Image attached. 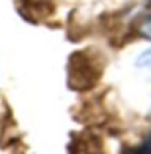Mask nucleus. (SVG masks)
<instances>
[{"label": "nucleus", "mask_w": 151, "mask_h": 154, "mask_svg": "<svg viewBox=\"0 0 151 154\" xmlns=\"http://www.w3.org/2000/svg\"><path fill=\"white\" fill-rule=\"evenodd\" d=\"M128 152H137V154H151V133L146 135V138L143 140V143L140 144V146H137L135 149H132V151Z\"/></svg>", "instance_id": "nucleus-5"}, {"label": "nucleus", "mask_w": 151, "mask_h": 154, "mask_svg": "<svg viewBox=\"0 0 151 154\" xmlns=\"http://www.w3.org/2000/svg\"><path fill=\"white\" fill-rule=\"evenodd\" d=\"M140 34L143 36L145 39L151 41V18L145 20V21L140 24Z\"/></svg>", "instance_id": "nucleus-6"}, {"label": "nucleus", "mask_w": 151, "mask_h": 154, "mask_svg": "<svg viewBox=\"0 0 151 154\" xmlns=\"http://www.w3.org/2000/svg\"><path fill=\"white\" fill-rule=\"evenodd\" d=\"M104 73V57L94 47L70 54L67 62V85L75 93H86L98 86Z\"/></svg>", "instance_id": "nucleus-1"}, {"label": "nucleus", "mask_w": 151, "mask_h": 154, "mask_svg": "<svg viewBox=\"0 0 151 154\" xmlns=\"http://www.w3.org/2000/svg\"><path fill=\"white\" fill-rule=\"evenodd\" d=\"M148 115H149V119H151V109H149V114H148Z\"/></svg>", "instance_id": "nucleus-7"}, {"label": "nucleus", "mask_w": 151, "mask_h": 154, "mask_svg": "<svg viewBox=\"0 0 151 154\" xmlns=\"http://www.w3.org/2000/svg\"><path fill=\"white\" fill-rule=\"evenodd\" d=\"M78 148H83L81 152H91L90 148H94L96 151H101V141H98L94 138V135L91 133H83L80 136H75L73 144L68 146V151H78Z\"/></svg>", "instance_id": "nucleus-3"}, {"label": "nucleus", "mask_w": 151, "mask_h": 154, "mask_svg": "<svg viewBox=\"0 0 151 154\" xmlns=\"http://www.w3.org/2000/svg\"><path fill=\"white\" fill-rule=\"evenodd\" d=\"M149 2H151V0H149Z\"/></svg>", "instance_id": "nucleus-8"}, {"label": "nucleus", "mask_w": 151, "mask_h": 154, "mask_svg": "<svg viewBox=\"0 0 151 154\" xmlns=\"http://www.w3.org/2000/svg\"><path fill=\"white\" fill-rule=\"evenodd\" d=\"M135 63L140 68H151V49H146V51L141 52Z\"/></svg>", "instance_id": "nucleus-4"}, {"label": "nucleus", "mask_w": 151, "mask_h": 154, "mask_svg": "<svg viewBox=\"0 0 151 154\" xmlns=\"http://www.w3.org/2000/svg\"><path fill=\"white\" fill-rule=\"evenodd\" d=\"M54 0H20V13L29 21H41L54 13Z\"/></svg>", "instance_id": "nucleus-2"}]
</instances>
